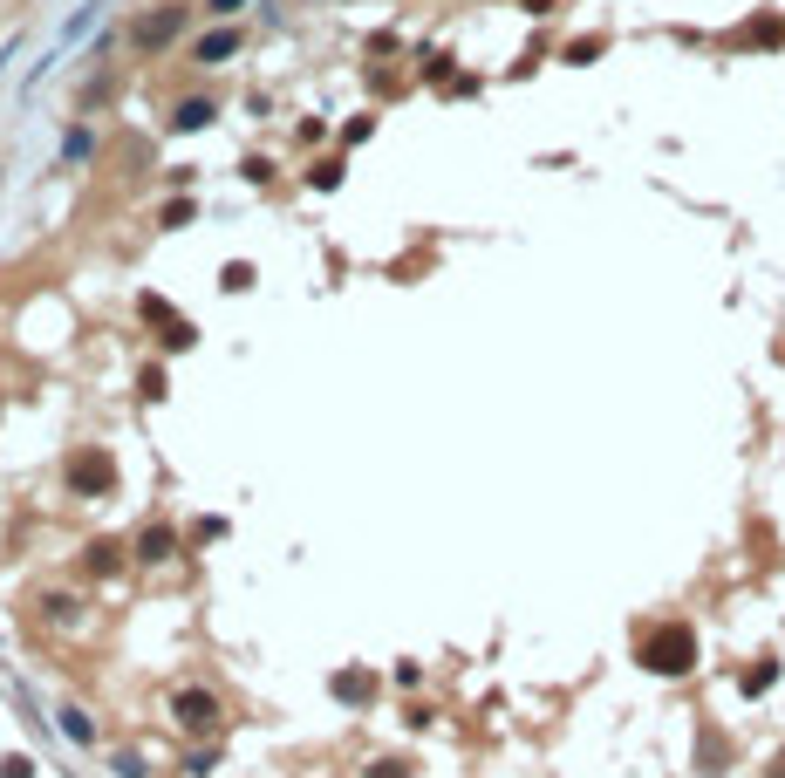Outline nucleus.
Segmentation results:
<instances>
[{
    "mask_svg": "<svg viewBox=\"0 0 785 778\" xmlns=\"http://www.w3.org/2000/svg\"><path fill=\"white\" fill-rule=\"evenodd\" d=\"M110 485H117V458H110V451L89 444V451L69 458V492H76V499H96V492H110Z\"/></svg>",
    "mask_w": 785,
    "mask_h": 778,
    "instance_id": "7ed1b4c3",
    "label": "nucleus"
},
{
    "mask_svg": "<svg viewBox=\"0 0 785 778\" xmlns=\"http://www.w3.org/2000/svg\"><path fill=\"white\" fill-rule=\"evenodd\" d=\"M55 717H62V738H69V744H96V724H89V710H76V703H62Z\"/></svg>",
    "mask_w": 785,
    "mask_h": 778,
    "instance_id": "9d476101",
    "label": "nucleus"
},
{
    "mask_svg": "<svg viewBox=\"0 0 785 778\" xmlns=\"http://www.w3.org/2000/svg\"><path fill=\"white\" fill-rule=\"evenodd\" d=\"M178 226H192V205H185V198L164 205V233H178Z\"/></svg>",
    "mask_w": 785,
    "mask_h": 778,
    "instance_id": "dca6fc26",
    "label": "nucleus"
},
{
    "mask_svg": "<svg viewBox=\"0 0 785 778\" xmlns=\"http://www.w3.org/2000/svg\"><path fill=\"white\" fill-rule=\"evenodd\" d=\"M0 778H35V765H28V758H21V751H14V758H7V765H0Z\"/></svg>",
    "mask_w": 785,
    "mask_h": 778,
    "instance_id": "a211bd4d",
    "label": "nucleus"
},
{
    "mask_svg": "<svg viewBox=\"0 0 785 778\" xmlns=\"http://www.w3.org/2000/svg\"><path fill=\"white\" fill-rule=\"evenodd\" d=\"M226 287H233V294H246V287H253V267H246V260H233V267H226Z\"/></svg>",
    "mask_w": 785,
    "mask_h": 778,
    "instance_id": "f3484780",
    "label": "nucleus"
},
{
    "mask_svg": "<svg viewBox=\"0 0 785 778\" xmlns=\"http://www.w3.org/2000/svg\"><path fill=\"white\" fill-rule=\"evenodd\" d=\"M117 553H123L117 540H96V546H89V553H82V567H89V574H117V567H123Z\"/></svg>",
    "mask_w": 785,
    "mask_h": 778,
    "instance_id": "9b49d317",
    "label": "nucleus"
},
{
    "mask_svg": "<svg viewBox=\"0 0 785 778\" xmlns=\"http://www.w3.org/2000/svg\"><path fill=\"white\" fill-rule=\"evenodd\" d=\"M171 553H178V540H171V526H144V533H137V560H144V567H157V560H171Z\"/></svg>",
    "mask_w": 785,
    "mask_h": 778,
    "instance_id": "0eeeda50",
    "label": "nucleus"
},
{
    "mask_svg": "<svg viewBox=\"0 0 785 778\" xmlns=\"http://www.w3.org/2000/svg\"><path fill=\"white\" fill-rule=\"evenodd\" d=\"M205 7H212V14H239L246 0H205Z\"/></svg>",
    "mask_w": 785,
    "mask_h": 778,
    "instance_id": "6ab92c4d",
    "label": "nucleus"
},
{
    "mask_svg": "<svg viewBox=\"0 0 785 778\" xmlns=\"http://www.w3.org/2000/svg\"><path fill=\"white\" fill-rule=\"evenodd\" d=\"M35 608L48 615V622H76V594H41Z\"/></svg>",
    "mask_w": 785,
    "mask_h": 778,
    "instance_id": "f8f14e48",
    "label": "nucleus"
},
{
    "mask_svg": "<svg viewBox=\"0 0 785 778\" xmlns=\"http://www.w3.org/2000/svg\"><path fill=\"white\" fill-rule=\"evenodd\" d=\"M212 117H219V103H212V96H185V103H178V117H171V123H178V130H205Z\"/></svg>",
    "mask_w": 785,
    "mask_h": 778,
    "instance_id": "1a4fd4ad",
    "label": "nucleus"
},
{
    "mask_svg": "<svg viewBox=\"0 0 785 778\" xmlns=\"http://www.w3.org/2000/svg\"><path fill=\"white\" fill-rule=\"evenodd\" d=\"M308 185H321V192H335V185H342V164H335V157H321V164H308Z\"/></svg>",
    "mask_w": 785,
    "mask_h": 778,
    "instance_id": "ddd939ff",
    "label": "nucleus"
},
{
    "mask_svg": "<svg viewBox=\"0 0 785 778\" xmlns=\"http://www.w3.org/2000/svg\"><path fill=\"white\" fill-rule=\"evenodd\" d=\"M772 683H779V662H772V656L758 662V669H745V690H751V697H758V690H772Z\"/></svg>",
    "mask_w": 785,
    "mask_h": 778,
    "instance_id": "4468645a",
    "label": "nucleus"
},
{
    "mask_svg": "<svg viewBox=\"0 0 785 778\" xmlns=\"http://www.w3.org/2000/svg\"><path fill=\"white\" fill-rule=\"evenodd\" d=\"M178 28H185V7H157L137 21V48H164V41H178Z\"/></svg>",
    "mask_w": 785,
    "mask_h": 778,
    "instance_id": "20e7f679",
    "label": "nucleus"
},
{
    "mask_svg": "<svg viewBox=\"0 0 785 778\" xmlns=\"http://www.w3.org/2000/svg\"><path fill=\"white\" fill-rule=\"evenodd\" d=\"M697 662V635L683 622H663V628H649L642 635V669H656V676H683Z\"/></svg>",
    "mask_w": 785,
    "mask_h": 778,
    "instance_id": "f257e3e1",
    "label": "nucleus"
},
{
    "mask_svg": "<svg viewBox=\"0 0 785 778\" xmlns=\"http://www.w3.org/2000/svg\"><path fill=\"white\" fill-rule=\"evenodd\" d=\"M335 697L342 703H369L376 697V676H369V669H342V676H335Z\"/></svg>",
    "mask_w": 785,
    "mask_h": 778,
    "instance_id": "6e6552de",
    "label": "nucleus"
},
{
    "mask_svg": "<svg viewBox=\"0 0 785 778\" xmlns=\"http://www.w3.org/2000/svg\"><path fill=\"white\" fill-rule=\"evenodd\" d=\"M171 717H178V731H192V738H219L226 703L212 697V690H178V697H171Z\"/></svg>",
    "mask_w": 785,
    "mask_h": 778,
    "instance_id": "f03ea898",
    "label": "nucleus"
},
{
    "mask_svg": "<svg viewBox=\"0 0 785 778\" xmlns=\"http://www.w3.org/2000/svg\"><path fill=\"white\" fill-rule=\"evenodd\" d=\"M89 151H96V137H89V130H69V144H62V157H69V164H82Z\"/></svg>",
    "mask_w": 785,
    "mask_h": 778,
    "instance_id": "2eb2a0df",
    "label": "nucleus"
},
{
    "mask_svg": "<svg viewBox=\"0 0 785 778\" xmlns=\"http://www.w3.org/2000/svg\"><path fill=\"white\" fill-rule=\"evenodd\" d=\"M144 314H151V321H164V342H171V349H192V321H178L164 294H144Z\"/></svg>",
    "mask_w": 785,
    "mask_h": 778,
    "instance_id": "39448f33",
    "label": "nucleus"
},
{
    "mask_svg": "<svg viewBox=\"0 0 785 778\" xmlns=\"http://www.w3.org/2000/svg\"><path fill=\"white\" fill-rule=\"evenodd\" d=\"M192 55H198V62H233V55H239V28H212V35H198Z\"/></svg>",
    "mask_w": 785,
    "mask_h": 778,
    "instance_id": "423d86ee",
    "label": "nucleus"
}]
</instances>
